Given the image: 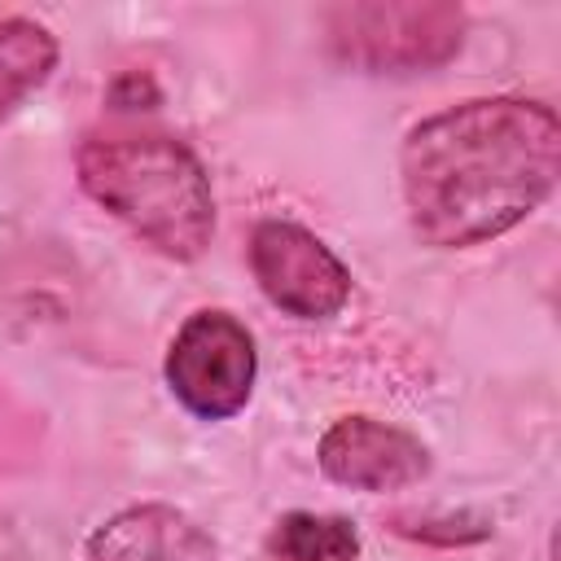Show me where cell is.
Instances as JSON below:
<instances>
[{"instance_id": "5b68a950", "label": "cell", "mask_w": 561, "mask_h": 561, "mask_svg": "<svg viewBox=\"0 0 561 561\" xmlns=\"http://www.w3.org/2000/svg\"><path fill=\"white\" fill-rule=\"evenodd\" d=\"M250 272L267 302L298 320H329L351 298L346 263L302 224L263 219L250 232Z\"/></svg>"}, {"instance_id": "8fae6325", "label": "cell", "mask_w": 561, "mask_h": 561, "mask_svg": "<svg viewBox=\"0 0 561 561\" xmlns=\"http://www.w3.org/2000/svg\"><path fill=\"white\" fill-rule=\"evenodd\" d=\"M110 101H114L118 110H149V105H158V83H153L149 75H140V70L118 75V79L110 83Z\"/></svg>"}, {"instance_id": "30bf717a", "label": "cell", "mask_w": 561, "mask_h": 561, "mask_svg": "<svg viewBox=\"0 0 561 561\" xmlns=\"http://www.w3.org/2000/svg\"><path fill=\"white\" fill-rule=\"evenodd\" d=\"M394 535L416 539V543H438V548H460V543H478L491 535L486 517H469V513H447V517H390Z\"/></svg>"}, {"instance_id": "9c48e42d", "label": "cell", "mask_w": 561, "mask_h": 561, "mask_svg": "<svg viewBox=\"0 0 561 561\" xmlns=\"http://www.w3.org/2000/svg\"><path fill=\"white\" fill-rule=\"evenodd\" d=\"M263 552H267V561H355L359 530L351 517L294 508V513L276 517Z\"/></svg>"}, {"instance_id": "ba28073f", "label": "cell", "mask_w": 561, "mask_h": 561, "mask_svg": "<svg viewBox=\"0 0 561 561\" xmlns=\"http://www.w3.org/2000/svg\"><path fill=\"white\" fill-rule=\"evenodd\" d=\"M57 70V35L35 18L0 22V118H9Z\"/></svg>"}, {"instance_id": "52a82bcc", "label": "cell", "mask_w": 561, "mask_h": 561, "mask_svg": "<svg viewBox=\"0 0 561 561\" xmlns=\"http://www.w3.org/2000/svg\"><path fill=\"white\" fill-rule=\"evenodd\" d=\"M83 552L88 561H219L215 535L171 504H131L105 517Z\"/></svg>"}, {"instance_id": "8992f818", "label": "cell", "mask_w": 561, "mask_h": 561, "mask_svg": "<svg viewBox=\"0 0 561 561\" xmlns=\"http://www.w3.org/2000/svg\"><path fill=\"white\" fill-rule=\"evenodd\" d=\"M316 460L324 478L351 491H403L430 473V447L386 421L342 416L320 434Z\"/></svg>"}, {"instance_id": "277c9868", "label": "cell", "mask_w": 561, "mask_h": 561, "mask_svg": "<svg viewBox=\"0 0 561 561\" xmlns=\"http://www.w3.org/2000/svg\"><path fill=\"white\" fill-rule=\"evenodd\" d=\"M254 337L228 311H193L167 346V386L202 421H228L254 390Z\"/></svg>"}, {"instance_id": "6da1fadb", "label": "cell", "mask_w": 561, "mask_h": 561, "mask_svg": "<svg viewBox=\"0 0 561 561\" xmlns=\"http://www.w3.org/2000/svg\"><path fill=\"white\" fill-rule=\"evenodd\" d=\"M561 175V118L530 96H473L421 118L399 149L412 232L434 250L482 245L539 210Z\"/></svg>"}, {"instance_id": "3957f363", "label": "cell", "mask_w": 561, "mask_h": 561, "mask_svg": "<svg viewBox=\"0 0 561 561\" xmlns=\"http://www.w3.org/2000/svg\"><path fill=\"white\" fill-rule=\"evenodd\" d=\"M333 61L364 75H425L465 48L469 13L451 0H351L320 13Z\"/></svg>"}, {"instance_id": "7a4b0ae2", "label": "cell", "mask_w": 561, "mask_h": 561, "mask_svg": "<svg viewBox=\"0 0 561 561\" xmlns=\"http://www.w3.org/2000/svg\"><path fill=\"white\" fill-rule=\"evenodd\" d=\"M83 193L175 263L206 254L215 237V193L197 153L149 127L88 131L75 153Z\"/></svg>"}]
</instances>
